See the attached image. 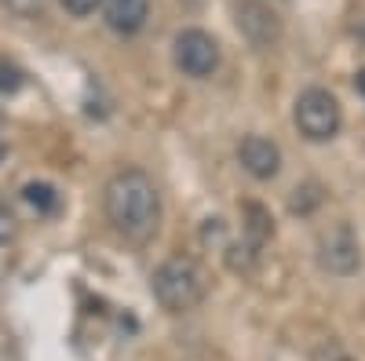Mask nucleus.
Here are the masks:
<instances>
[{
	"label": "nucleus",
	"instance_id": "1",
	"mask_svg": "<svg viewBox=\"0 0 365 361\" xmlns=\"http://www.w3.org/2000/svg\"><path fill=\"white\" fill-rule=\"evenodd\" d=\"M103 208L110 226L132 245H146L161 226V194L143 168L113 172L103 190Z\"/></svg>",
	"mask_w": 365,
	"mask_h": 361
},
{
	"label": "nucleus",
	"instance_id": "2",
	"mask_svg": "<svg viewBox=\"0 0 365 361\" xmlns=\"http://www.w3.org/2000/svg\"><path fill=\"white\" fill-rule=\"evenodd\" d=\"M154 295L168 314H187L208 295V274L194 256H172L154 274Z\"/></svg>",
	"mask_w": 365,
	"mask_h": 361
},
{
	"label": "nucleus",
	"instance_id": "3",
	"mask_svg": "<svg viewBox=\"0 0 365 361\" xmlns=\"http://www.w3.org/2000/svg\"><path fill=\"white\" fill-rule=\"evenodd\" d=\"M340 103L332 92L325 88H307L299 99H296V128L303 139L311 142H329L332 135L340 132Z\"/></svg>",
	"mask_w": 365,
	"mask_h": 361
},
{
	"label": "nucleus",
	"instance_id": "4",
	"mask_svg": "<svg viewBox=\"0 0 365 361\" xmlns=\"http://www.w3.org/2000/svg\"><path fill=\"white\" fill-rule=\"evenodd\" d=\"M175 66L194 77V80H205L220 70V44L212 33L205 29H182L175 37Z\"/></svg>",
	"mask_w": 365,
	"mask_h": 361
},
{
	"label": "nucleus",
	"instance_id": "5",
	"mask_svg": "<svg viewBox=\"0 0 365 361\" xmlns=\"http://www.w3.org/2000/svg\"><path fill=\"white\" fill-rule=\"evenodd\" d=\"M234 22L241 29V37L252 48H270V44L282 41V19L270 4H263V0H241L234 8Z\"/></svg>",
	"mask_w": 365,
	"mask_h": 361
},
{
	"label": "nucleus",
	"instance_id": "6",
	"mask_svg": "<svg viewBox=\"0 0 365 361\" xmlns=\"http://www.w3.org/2000/svg\"><path fill=\"white\" fill-rule=\"evenodd\" d=\"M318 263L329 270V274H340V278H347V274L358 270L361 248H358V237H354V230L347 223H340V226H332L329 234H322V241H318Z\"/></svg>",
	"mask_w": 365,
	"mask_h": 361
},
{
	"label": "nucleus",
	"instance_id": "7",
	"mask_svg": "<svg viewBox=\"0 0 365 361\" xmlns=\"http://www.w3.org/2000/svg\"><path fill=\"white\" fill-rule=\"evenodd\" d=\"M237 161L252 179H274L282 172V150L263 135H245L237 146Z\"/></svg>",
	"mask_w": 365,
	"mask_h": 361
},
{
	"label": "nucleus",
	"instance_id": "8",
	"mask_svg": "<svg viewBox=\"0 0 365 361\" xmlns=\"http://www.w3.org/2000/svg\"><path fill=\"white\" fill-rule=\"evenodd\" d=\"M103 15L113 33L135 37L150 19V0H103Z\"/></svg>",
	"mask_w": 365,
	"mask_h": 361
},
{
	"label": "nucleus",
	"instance_id": "9",
	"mask_svg": "<svg viewBox=\"0 0 365 361\" xmlns=\"http://www.w3.org/2000/svg\"><path fill=\"white\" fill-rule=\"evenodd\" d=\"M22 201L34 208L37 216H51V212H58V204H63V197H58V190L51 183H26Z\"/></svg>",
	"mask_w": 365,
	"mask_h": 361
},
{
	"label": "nucleus",
	"instance_id": "10",
	"mask_svg": "<svg viewBox=\"0 0 365 361\" xmlns=\"http://www.w3.org/2000/svg\"><path fill=\"white\" fill-rule=\"evenodd\" d=\"M245 216H249V223H245V234H249V241H252L256 248H263V241L274 234V226H270V216L263 212L259 204H249V208H245Z\"/></svg>",
	"mask_w": 365,
	"mask_h": 361
},
{
	"label": "nucleus",
	"instance_id": "11",
	"mask_svg": "<svg viewBox=\"0 0 365 361\" xmlns=\"http://www.w3.org/2000/svg\"><path fill=\"white\" fill-rule=\"evenodd\" d=\"M22 84H26V73L11 63V58L0 55V92H4V95H15Z\"/></svg>",
	"mask_w": 365,
	"mask_h": 361
},
{
	"label": "nucleus",
	"instance_id": "12",
	"mask_svg": "<svg viewBox=\"0 0 365 361\" xmlns=\"http://www.w3.org/2000/svg\"><path fill=\"white\" fill-rule=\"evenodd\" d=\"M4 8H8L15 19H37L41 8H44V0H4Z\"/></svg>",
	"mask_w": 365,
	"mask_h": 361
},
{
	"label": "nucleus",
	"instance_id": "13",
	"mask_svg": "<svg viewBox=\"0 0 365 361\" xmlns=\"http://www.w3.org/2000/svg\"><path fill=\"white\" fill-rule=\"evenodd\" d=\"M303 194H307V197H292V212H311V208L314 204H322V190L314 187V183H307V187H303Z\"/></svg>",
	"mask_w": 365,
	"mask_h": 361
},
{
	"label": "nucleus",
	"instance_id": "14",
	"mask_svg": "<svg viewBox=\"0 0 365 361\" xmlns=\"http://www.w3.org/2000/svg\"><path fill=\"white\" fill-rule=\"evenodd\" d=\"M58 4H63L70 15H77V19H84V15H91V11H96L99 4H103V0H58Z\"/></svg>",
	"mask_w": 365,
	"mask_h": 361
},
{
	"label": "nucleus",
	"instance_id": "15",
	"mask_svg": "<svg viewBox=\"0 0 365 361\" xmlns=\"http://www.w3.org/2000/svg\"><path fill=\"white\" fill-rule=\"evenodd\" d=\"M15 234V216H11V208L4 204V197H0V241H8Z\"/></svg>",
	"mask_w": 365,
	"mask_h": 361
},
{
	"label": "nucleus",
	"instance_id": "16",
	"mask_svg": "<svg viewBox=\"0 0 365 361\" xmlns=\"http://www.w3.org/2000/svg\"><path fill=\"white\" fill-rule=\"evenodd\" d=\"M314 361H354V357H351V354H344L340 347H322Z\"/></svg>",
	"mask_w": 365,
	"mask_h": 361
},
{
	"label": "nucleus",
	"instance_id": "17",
	"mask_svg": "<svg viewBox=\"0 0 365 361\" xmlns=\"http://www.w3.org/2000/svg\"><path fill=\"white\" fill-rule=\"evenodd\" d=\"M354 88H358V95H361V99H365V70H361V73H358V77H354Z\"/></svg>",
	"mask_w": 365,
	"mask_h": 361
},
{
	"label": "nucleus",
	"instance_id": "18",
	"mask_svg": "<svg viewBox=\"0 0 365 361\" xmlns=\"http://www.w3.org/2000/svg\"><path fill=\"white\" fill-rule=\"evenodd\" d=\"M4 157H8V142H4V139H0V161H4Z\"/></svg>",
	"mask_w": 365,
	"mask_h": 361
},
{
	"label": "nucleus",
	"instance_id": "19",
	"mask_svg": "<svg viewBox=\"0 0 365 361\" xmlns=\"http://www.w3.org/2000/svg\"><path fill=\"white\" fill-rule=\"evenodd\" d=\"M0 120H4V110H0Z\"/></svg>",
	"mask_w": 365,
	"mask_h": 361
}]
</instances>
